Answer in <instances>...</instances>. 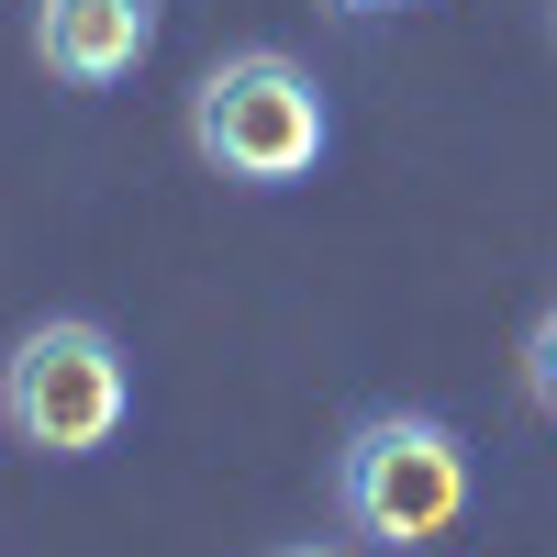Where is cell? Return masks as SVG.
Listing matches in <instances>:
<instances>
[{
  "instance_id": "obj_3",
  "label": "cell",
  "mask_w": 557,
  "mask_h": 557,
  "mask_svg": "<svg viewBox=\"0 0 557 557\" xmlns=\"http://www.w3.org/2000/svg\"><path fill=\"white\" fill-rule=\"evenodd\" d=\"M335 513L368 546H435L469 513V435L446 412H368L335 446Z\"/></svg>"
},
{
  "instance_id": "obj_2",
  "label": "cell",
  "mask_w": 557,
  "mask_h": 557,
  "mask_svg": "<svg viewBox=\"0 0 557 557\" xmlns=\"http://www.w3.org/2000/svg\"><path fill=\"white\" fill-rule=\"evenodd\" d=\"M134 424V368L112 346V323L89 312H45L0 357V435L34 457H101Z\"/></svg>"
},
{
  "instance_id": "obj_7",
  "label": "cell",
  "mask_w": 557,
  "mask_h": 557,
  "mask_svg": "<svg viewBox=\"0 0 557 557\" xmlns=\"http://www.w3.org/2000/svg\"><path fill=\"white\" fill-rule=\"evenodd\" d=\"M278 557H346V546H278Z\"/></svg>"
},
{
  "instance_id": "obj_6",
  "label": "cell",
  "mask_w": 557,
  "mask_h": 557,
  "mask_svg": "<svg viewBox=\"0 0 557 557\" xmlns=\"http://www.w3.org/2000/svg\"><path fill=\"white\" fill-rule=\"evenodd\" d=\"M335 12H357V23H368V12H412V0H335Z\"/></svg>"
},
{
  "instance_id": "obj_1",
  "label": "cell",
  "mask_w": 557,
  "mask_h": 557,
  "mask_svg": "<svg viewBox=\"0 0 557 557\" xmlns=\"http://www.w3.org/2000/svg\"><path fill=\"white\" fill-rule=\"evenodd\" d=\"M190 146H201L212 178H235V190H290V178L323 168L335 112H323V89H312L301 57L235 45V57H212L201 89H190Z\"/></svg>"
},
{
  "instance_id": "obj_5",
  "label": "cell",
  "mask_w": 557,
  "mask_h": 557,
  "mask_svg": "<svg viewBox=\"0 0 557 557\" xmlns=\"http://www.w3.org/2000/svg\"><path fill=\"white\" fill-rule=\"evenodd\" d=\"M524 401H535L546 424H557V312H546L535 335H524Z\"/></svg>"
},
{
  "instance_id": "obj_4",
  "label": "cell",
  "mask_w": 557,
  "mask_h": 557,
  "mask_svg": "<svg viewBox=\"0 0 557 557\" xmlns=\"http://www.w3.org/2000/svg\"><path fill=\"white\" fill-rule=\"evenodd\" d=\"M34 57L67 89H123L157 57V0H34Z\"/></svg>"
}]
</instances>
